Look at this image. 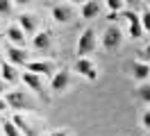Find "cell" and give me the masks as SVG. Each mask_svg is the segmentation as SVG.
Segmentation results:
<instances>
[{
  "mask_svg": "<svg viewBox=\"0 0 150 136\" xmlns=\"http://www.w3.org/2000/svg\"><path fill=\"white\" fill-rule=\"evenodd\" d=\"M96 30L93 27H86L84 32L77 39V59H86V54H91L96 50Z\"/></svg>",
  "mask_w": 150,
  "mask_h": 136,
  "instance_id": "1",
  "label": "cell"
},
{
  "mask_svg": "<svg viewBox=\"0 0 150 136\" xmlns=\"http://www.w3.org/2000/svg\"><path fill=\"white\" fill-rule=\"evenodd\" d=\"M5 104H7L9 109H14L16 113L32 109V104H30L28 95H25L23 91H11V93H7V98H5Z\"/></svg>",
  "mask_w": 150,
  "mask_h": 136,
  "instance_id": "2",
  "label": "cell"
},
{
  "mask_svg": "<svg viewBox=\"0 0 150 136\" xmlns=\"http://www.w3.org/2000/svg\"><path fill=\"white\" fill-rule=\"evenodd\" d=\"M123 43V32L118 30V25H109L103 34V48L105 50H116Z\"/></svg>",
  "mask_w": 150,
  "mask_h": 136,
  "instance_id": "3",
  "label": "cell"
},
{
  "mask_svg": "<svg viewBox=\"0 0 150 136\" xmlns=\"http://www.w3.org/2000/svg\"><path fill=\"white\" fill-rule=\"evenodd\" d=\"M118 16H123L125 20H127V32H130V36L132 39H139V36H143V27H141V18H139V14H134L132 9H123Z\"/></svg>",
  "mask_w": 150,
  "mask_h": 136,
  "instance_id": "4",
  "label": "cell"
},
{
  "mask_svg": "<svg viewBox=\"0 0 150 136\" xmlns=\"http://www.w3.org/2000/svg\"><path fill=\"white\" fill-rule=\"evenodd\" d=\"M21 80H23V84L25 86H30V89L37 93L39 98H43V100H48V93H46V86H43V80L39 77V75H32V73H23L21 75Z\"/></svg>",
  "mask_w": 150,
  "mask_h": 136,
  "instance_id": "5",
  "label": "cell"
},
{
  "mask_svg": "<svg viewBox=\"0 0 150 136\" xmlns=\"http://www.w3.org/2000/svg\"><path fill=\"white\" fill-rule=\"evenodd\" d=\"M50 14H52V18L57 23H71L73 20V7L68 2H55L50 7Z\"/></svg>",
  "mask_w": 150,
  "mask_h": 136,
  "instance_id": "6",
  "label": "cell"
},
{
  "mask_svg": "<svg viewBox=\"0 0 150 136\" xmlns=\"http://www.w3.org/2000/svg\"><path fill=\"white\" fill-rule=\"evenodd\" d=\"M25 68H28V73H32V75H43V77H52L55 75V66H52V61H28L25 63Z\"/></svg>",
  "mask_w": 150,
  "mask_h": 136,
  "instance_id": "7",
  "label": "cell"
},
{
  "mask_svg": "<svg viewBox=\"0 0 150 136\" xmlns=\"http://www.w3.org/2000/svg\"><path fill=\"white\" fill-rule=\"evenodd\" d=\"M75 70L80 73L82 77H86L89 82L98 80V70H96V66L89 61V59H77V61H75Z\"/></svg>",
  "mask_w": 150,
  "mask_h": 136,
  "instance_id": "8",
  "label": "cell"
},
{
  "mask_svg": "<svg viewBox=\"0 0 150 136\" xmlns=\"http://www.w3.org/2000/svg\"><path fill=\"white\" fill-rule=\"evenodd\" d=\"M7 59L11 61V66H25L30 61L28 59V50L16 48V45H7Z\"/></svg>",
  "mask_w": 150,
  "mask_h": 136,
  "instance_id": "9",
  "label": "cell"
},
{
  "mask_svg": "<svg viewBox=\"0 0 150 136\" xmlns=\"http://www.w3.org/2000/svg\"><path fill=\"white\" fill-rule=\"evenodd\" d=\"M18 27H21V32L28 36L30 32H37L39 18H37V16H32V14H21V16H18Z\"/></svg>",
  "mask_w": 150,
  "mask_h": 136,
  "instance_id": "10",
  "label": "cell"
},
{
  "mask_svg": "<svg viewBox=\"0 0 150 136\" xmlns=\"http://www.w3.org/2000/svg\"><path fill=\"white\" fill-rule=\"evenodd\" d=\"M100 9H103V2H96V0H89V2H82V7H80V16L84 18V20H91L100 14Z\"/></svg>",
  "mask_w": 150,
  "mask_h": 136,
  "instance_id": "11",
  "label": "cell"
},
{
  "mask_svg": "<svg viewBox=\"0 0 150 136\" xmlns=\"http://www.w3.org/2000/svg\"><path fill=\"white\" fill-rule=\"evenodd\" d=\"M68 84H71V73L62 68L59 73H55V75H52V82H50V89H52V91H64L66 86H68Z\"/></svg>",
  "mask_w": 150,
  "mask_h": 136,
  "instance_id": "12",
  "label": "cell"
},
{
  "mask_svg": "<svg viewBox=\"0 0 150 136\" xmlns=\"http://www.w3.org/2000/svg\"><path fill=\"white\" fill-rule=\"evenodd\" d=\"M0 80L5 82V84H16V82L21 80V75L16 73V68H14L11 63L5 61L2 66H0Z\"/></svg>",
  "mask_w": 150,
  "mask_h": 136,
  "instance_id": "13",
  "label": "cell"
},
{
  "mask_svg": "<svg viewBox=\"0 0 150 136\" xmlns=\"http://www.w3.org/2000/svg\"><path fill=\"white\" fill-rule=\"evenodd\" d=\"M32 45H34V50H41V52H46V50H50V45H52V36H50V32H48V30H43V32H39V34L34 36V41H32Z\"/></svg>",
  "mask_w": 150,
  "mask_h": 136,
  "instance_id": "14",
  "label": "cell"
},
{
  "mask_svg": "<svg viewBox=\"0 0 150 136\" xmlns=\"http://www.w3.org/2000/svg\"><path fill=\"white\" fill-rule=\"evenodd\" d=\"M132 77H134L137 82H143V84H146V80L150 77V63L134 61L132 63Z\"/></svg>",
  "mask_w": 150,
  "mask_h": 136,
  "instance_id": "15",
  "label": "cell"
},
{
  "mask_svg": "<svg viewBox=\"0 0 150 136\" xmlns=\"http://www.w3.org/2000/svg\"><path fill=\"white\" fill-rule=\"evenodd\" d=\"M7 39H9V41L16 45V48H21V45L25 43V34L21 32L18 25H9V27H7Z\"/></svg>",
  "mask_w": 150,
  "mask_h": 136,
  "instance_id": "16",
  "label": "cell"
},
{
  "mask_svg": "<svg viewBox=\"0 0 150 136\" xmlns=\"http://www.w3.org/2000/svg\"><path fill=\"white\" fill-rule=\"evenodd\" d=\"M11 125L16 127V132H23L25 136H32V134H34V132H32V127L28 125V120H25V116H23V113H16V116H14V120H11Z\"/></svg>",
  "mask_w": 150,
  "mask_h": 136,
  "instance_id": "17",
  "label": "cell"
},
{
  "mask_svg": "<svg viewBox=\"0 0 150 136\" xmlns=\"http://www.w3.org/2000/svg\"><path fill=\"white\" fill-rule=\"evenodd\" d=\"M137 98L141 102H148L150 104V84H141L139 89H137Z\"/></svg>",
  "mask_w": 150,
  "mask_h": 136,
  "instance_id": "18",
  "label": "cell"
},
{
  "mask_svg": "<svg viewBox=\"0 0 150 136\" xmlns=\"http://www.w3.org/2000/svg\"><path fill=\"white\" fill-rule=\"evenodd\" d=\"M105 5L112 9V14H116V11H123V9H125V2H123V0H107Z\"/></svg>",
  "mask_w": 150,
  "mask_h": 136,
  "instance_id": "19",
  "label": "cell"
},
{
  "mask_svg": "<svg viewBox=\"0 0 150 136\" xmlns=\"http://www.w3.org/2000/svg\"><path fill=\"white\" fill-rule=\"evenodd\" d=\"M139 18H141V27H143V32H150V9L141 11Z\"/></svg>",
  "mask_w": 150,
  "mask_h": 136,
  "instance_id": "20",
  "label": "cell"
},
{
  "mask_svg": "<svg viewBox=\"0 0 150 136\" xmlns=\"http://www.w3.org/2000/svg\"><path fill=\"white\" fill-rule=\"evenodd\" d=\"M11 11H14V2H9V0H0V14H2V16H9Z\"/></svg>",
  "mask_w": 150,
  "mask_h": 136,
  "instance_id": "21",
  "label": "cell"
},
{
  "mask_svg": "<svg viewBox=\"0 0 150 136\" xmlns=\"http://www.w3.org/2000/svg\"><path fill=\"white\" fill-rule=\"evenodd\" d=\"M2 132L7 136H18V132H16V127L11 125V120H5V125H2Z\"/></svg>",
  "mask_w": 150,
  "mask_h": 136,
  "instance_id": "22",
  "label": "cell"
},
{
  "mask_svg": "<svg viewBox=\"0 0 150 136\" xmlns=\"http://www.w3.org/2000/svg\"><path fill=\"white\" fill-rule=\"evenodd\" d=\"M141 59H143V63H150V43L141 50Z\"/></svg>",
  "mask_w": 150,
  "mask_h": 136,
  "instance_id": "23",
  "label": "cell"
},
{
  "mask_svg": "<svg viewBox=\"0 0 150 136\" xmlns=\"http://www.w3.org/2000/svg\"><path fill=\"white\" fill-rule=\"evenodd\" d=\"M141 120H143V127H148V129H150V109H146V111H143Z\"/></svg>",
  "mask_w": 150,
  "mask_h": 136,
  "instance_id": "24",
  "label": "cell"
},
{
  "mask_svg": "<svg viewBox=\"0 0 150 136\" xmlns=\"http://www.w3.org/2000/svg\"><path fill=\"white\" fill-rule=\"evenodd\" d=\"M50 136H71V132H66V129H57V132H52Z\"/></svg>",
  "mask_w": 150,
  "mask_h": 136,
  "instance_id": "25",
  "label": "cell"
},
{
  "mask_svg": "<svg viewBox=\"0 0 150 136\" xmlns=\"http://www.w3.org/2000/svg\"><path fill=\"white\" fill-rule=\"evenodd\" d=\"M116 18H118V14H107V20H109V23H114Z\"/></svg>",
  "mask_w": 150,
  "mask_h": 136,
  "instance_id": "26",
  "label": "cell"
},
{
  "mask_svg": "<svg viewBox=\"0 0 150 136\" xmlns=\"http://www.w3.org/2000/svg\"><path fill=\"white\" fill-rule=\"evenodd\" d=\"M5 89H7V84H5V82L0 80V95H2V93H5Z\"/></svg>",
  "mask_w": 150,
  "mask_h": 136,
  "instance_id": "27",
  "label": "cell"
},
{
  "mask_svg": "<svg viewBox=\"0 0 150 136\" xmlns=\"http://www.w3.org/2000/svg\"><path fill=\"white\" fill-rule=\"evenodd\" d=\"M5 109H7V104H5V100L0 98V111H5Z\"/></svg>",
  "mask_w": 150,
  "mask_h": 136,
  "instance_id": "28",
  "label": "cell"
}]
</instances>
